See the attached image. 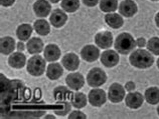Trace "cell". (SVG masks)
<instances>
[{"instance_id": "cell-1", "label": "cell", "mask_w": 159, "mask_h": 119, "mask_svg": "<svg viewBox=\"0 0 159 119\" xmlns=\"http://www.w3.org/2000/svg\"><path fill=\"white\" fill-rule=\"evenodd\" d=\"M129 61L132 66L139 68V69H146L152 66L154 63V57L152 53L149 50H145L143 48H139L137 50H133L129 57Z\"/></svg>"}, {"instance_id": "cell-2", "label": "cell", "mask_w": 159, "mask_h": 119, "mask_svg": "<svg viewBox=\"0 0 159 119\" xmlns=\"http://www.w3.org/2000/svg\"><path fill=\"white\" fill-rule=\"evenodd\" d=\"M114 46L116 50L118 51V53L126 55L131 53L137 45H136V40L134 39L133 36L130 33L124 32V33L119 34L118 37L116 38Z\"/></svg>"}, {"instance_id": "cell-3", "label": "cell", "mask_w": 159, "mask_h": 119, "mask_svg": "<svg viewBox=\"0 0 159 119\" xmlns=\"http://www.w3.org/2000/svg\"><path fill=\"white\" fill-rule=\"evenodd\" d=\"M45 71V58L34 54L27 61V72L32 76H40Z\"/></svg>"}, {"instance_id": "cell-4", "label": "cell", "mask_w": 159, "mask_h": 119, "mask_svg": "<svg viewBox=\"0 0 159 119\" xmlns=\"http://www.w3.org/2000/svg\"><path fill=\"white\" fill-rule=\"evenodd\" d=\"M107 81V74L101 68L91 69L87 75V82L91 87H100Z\"/></svg>"}, {"instance_id": "cell-5", "label": "cell", "mask_w": 159, "mask_h": 119, "mask_svg": "<svg viewBox=\"0 0 159 119\" xmlns=\"http://www.w3.org/2000/svg\"><path fill=\"white\" fill-rule=\"evenodd\" d=\"M88 99H89V102L92 106L100 107V106L105 104V102L107 101V95L104 90L96 87L89 92Z\"/></svg>"}, {"instance_id": "cell-6", "label": "cell", "mask_w": 159, "mask_h": 119, "mask_svg": "<svg viewBox=\"0 0 159 119\" xmlns=\"http://www.w3.org/2000/svg\"><path fill=\"white\" fill-rule=\"evenodd\" d=\"M108 97L113 103H119L125 98V87L120 83H113L109 87Z\"/></svg>"}, {"instance_id": "cell-7", "label": "cell", "mask_w": 159, "mask_h": 119, "mask_svg": "<svg viewBox=\"0 0 159 119\" xmlns=\"http://www.w3.org/2000/svg\"><path fill=\"white\" fill-rule=\"evenodd\" d=\"M66 83L68 85L69 88L78 91V90L83 88L84 84H85V78H84V76L79 72L70 73V74L66 76Z\"/></svg>"}, {"instance_id": "cell-8", "label": "cell", "mask_w": 159, "mask_h": 119, "mask_svg": "<svg viewBox=\"0 0 159 119\" xmlns=\"http://www.w3.org/2000/svg\"><path fill=\"white\" fill-rule=\"evenodd\" d=\"M138 11L137 4L133 0H123L119 5V12L124 17H132Z\"/></svg>"}, {"instance_id": "cell-9", "label": "cell", "mask_w": 159, "mask_h": 119, "mask_svg": "<svg viewBox=\"0 0 159 119\" xmlns=\"http://www.w3.org/2000/svg\"><path fill=\"white\" fill-rule=\"evenodd\" d=\"M33 11L37 17L44 18L52 11V5L48 0H37L33 4Z\"/></svg>"}, {"instance_id": "cell-10", "label": "cell", "mask_w": 159, "mask_h": 119, "mask_svg": "<svg viewBox=\"0 0 159 119\" xmlns=\"http://www.w3.org/2000/svg\"><path fill=\"white\" fill-rule=\"evenodd\" d=\"M96 45L102 49H108L113 45V35L109 31H102L95 36Z\"/></svg>"}, {"instance_id": "cell-11", "label": "cell", "mask_w": 159, "mask_h": 119, "mask_svg": "<svg viewBox=\"0 0 159 119\" xmlns=\"http://www.w3.org/2000/svg\"><path fill=\"white\" fill-rule=\"evenodd\" d=\"M144 96L142 95L140 92L137 91H131L130 93L127 94L126 99H125V102H126V105L129 108L131 109H138L140 108L142 104L144 102Z\"/></svg>"}, {"instance_id": "cell-12", "label": "cell", "mask_w": 159, "mask_h": 119, "mask_svg": "<svg viewBox=\"0 0 159 119\" xmlns=\"http://www.w3.org/2000/svg\"><path fill=\"white\" fill-rule=\"evenodd\" d=\"M81 56L88 62H94L100 57V49L95 45H86L82 49Z\"/></svg>"}, {"instance_id": "cell-13", "label": "cell", "mask_w": 159, "mask_h": 119, "mask_svg": "<svg viewBox=\"0 0 159 119\" xmlns=\"http://www.w3.org/2000/svg\"><path fill=\"white\" fill-rule=\"evenodd\" d=\"M119 54L114 50H106L101 55V62L108 68L114 67L119 63Z\"/></svg>"}, {"instance_id": "cell-14", "label": "cell", "mask_w": 159, "mask_h": 119, "mask_svg": "<svg viewBox=\"0 0 159 119\" xmlns=\"http://www.w3.org/2000/svg\"><path fill=\"white\" fill-rule=\"evenodd\" d=\"M66 20H68V15L65 13V11H62L61 9H54L49 17V21L51 24L56 28H60L61 26H64Z\"/></svg>"}, {"instance_id": "cell-15", "label": "cell", "mask_w": 159, "mask_h": 119, "mask_svg": "<svg viewBox=\"0 0 159 119\" xmlns=\"http://www.w3.org/2000/svg\"><path fill=\"white\" fill-rule=\"evenodd\" d=\"M61 63L64 67L69 71H75L77 70L80 66V60L78 55L75 53H68L66 54L61 59Z\"/></svg>"}, {"instance_id": "cell-16", "label": "cell", "mask_w": 159, "mask_h": 119, "mask_svg": "<svg viewBox=\"0 0 159 119\" xmlns=\"http://www.w3.org/2000/svg\"><path fill=\"white\" fill-rule=\"evenodd\" d=\"M25 63H26V57L20 51L11 53L9 58H8V64L12 68L20 69L25 65Z\"/></svg>"}, {"instance_id": "cell-17", "label": "cell", "mask_w": 159, "mask_h": 119, "mask_svg": "<svg viewBox=\"0 0 159 119\" xmlns=\"http://www.w3.org/2000/svg\"><path fill=\"white\" fill-rule=\"evenodd\" d=\"M43 56L47 61L53 62L61 57V49L56 44H48L44 48Z\"/></svg>"}, {"instance_id": "cell-18", "label": "cell", "mask_w": 159, "mask_h": 119, "mask_svg": "<svg viewBox=\"0 0 159 119\" xmlns=\"http://www.w3.org/2000/svg\"><path fill=\"white\" fill-rule=\"evenodd\" d=\"M15 47V41L10 36H5L0 40V51L3 55H9L11 53H13Z\"/></svg>"}, {"instance_id": "cell-19", "label": "cell", "mask_w": 159, "mask_h": 119, "mask_svg": "<svg viewBox=\"0 0 159 119\" xmlns=\"http://www.w3.org/2000/svg\"><path fill=\"white\" fill-rule=\"evenodd\" d=\"M105 21L108 26L114 29H118V28L122 27L124 24V20L121 14L118 13H108L105 16Z\"/></svg>"}, {"instance_id": "cell-20", "label": "cell", "mask_w": 159, "mask_h": 119, "mask_svg": "<svg viewBox=\"0 0 159 119\" xmlns=\"http://www.w3.org/2000/svg\"><path fill=\"white\" fill-rule=\"evenodd\" d=\"M26 49L30 54H39L43 50V42L39 37H33L28 40Z\"/></svg>"}, {"instance_id": "cell-21", "label": "cell", "mask_w": 159, "mask_h": 119, "mask_svg": "<svg viewBox=\"0 0 159 119\" xmlns=\"http://www.w3.org/2000/svg\"><path fill=\"white\" fill-rule=\"evenodd\" d=\"M64 73V69H62L61 65L57 62H52L48 66L47 69V76L51 80H57Z\"/></svg>"}, {"instance_id": "cell-22", "label": "cell", "mask_w": 159, "mask_h": 119, "mask_svg": "<svg viewBox=\"0 0 159 119\" xmlns=\"http://www.w3.org/2000/svg\"><path fill=\"white\" fill-rule=\"evenodd\" d=\"M145 100L151 105H156L159 103V88L158 87H149L146 89L144 93Z\"/></svg>"}, {"instance_id": "cell-23", "label": "cell", "mask_w": 159, "mask_h": 119, "mask_svg": "<svg viewBox=\"0 0 159 119\" xmlns=\"http://www.w3.org/2000/svg\"><path fill=\"white\" fill-rule=\"evenodd\" d=\"M32 34V27L29 24H21L16 29V36L20 41H27Z\"/></svg>"}, {"instance_id": "cell-24", "label": "cell", "mask_w": 159, "mask_h": 119, "mask_svg": "<svg viewBox=\"0 0 159 119\" xmlns=\"http://www.w3.org/2000/svg\"><path fill=\"white\" fill-rule=\"evenodd\" d=\"M33 28H34L35 32L39 35L45 36L51 32V26L48 21H45L44 19H39L36 20L33 24Z\"/></svg>"}, {"instance_id": "cell-25", "label": "cell", "mask_w": 159, "mask_h": 119, "mask_svg": "<svg viewBox=\"0 0 159 119\" xmlns=\"http://www.w3.org/2000/svg\"><path fill=\"white\" fill-rule=\"evenodd\" d=\"M88 100L86 95L82 92H77V93H74L72 95V98H70V103L74 106L75 108H83L85 107L88 103Z\"/></svg>"}, {"instance_id": "cell-26", "label": "cell", "mask_w": 159, "mask_h": 119, "mask_svg": "<svg viewBox=\"0 0 159 119\" xmlns=\"http://www.w3.org/2000/svg\"><path fill=\"white\" fill-rule=\"evenodd\" d=\"M53 97L57 101H66L68 98H72V92L65 86H58L53 90Z\"/></svg>"}, {"instance_id": "cell-27", "label": "cell", "mask_w": 159, "mask_h": 119, "mask_svg": "<svg viewBox=\"0 0 159 119\" xmlns=\"http://www.w3.org/2000/svg\"><path fill=\"white\" fill-rule=\"evenodd\" d=\"M118 8V0H100V9L106 13H112Z\"/></svg>"}, {"instance_id": "cell-28", "label": "cell", "mask_w": 159, "mask_h": 119, "mask_svg": "<svg viewBox=\"0 0 159 119\" xmlns=\"http://www.w3.org/2000/svg\"><path fill=\"white\" fill-rule=\"evenodd\" d=\"M61 8L69 13H74L80 8L79 0H61Z\"/></svg>"}, {"instance_id": "cell-29", "label": "cell", "mask_w": 159, "mask_h": 119, "mask_svg": "<svg viewBox=\"0 0 159 119\" xmlns=\"http://www.w3.org/2000/svg\"><path fill=\"white\" fill-rule=\"evenodd\" d=\"M147 50L154 55H159V37H151L146 44Z\"/></svg>"}, {"instance_id": "cell-30", "label": "cell", "mask_w": 159, "mask_h": 119, "mask_svg": "<svg viewBox=\"0 0 159 119\" xmlns=\"http://www.w3.org/2000/svg\"><path fill=\"white\" fill-rule=\"evenodd\" d=\"M69 119H86L87 115L85 113H83L81 111H73L72 113H70V115L68 117Z\"/></svg>"}, {"instance_id": "cell-31", "label": "cell", "mask_w": 159, "mask_h": 119, "mask_svg": "<svg viewBox=\"0 0 159 119\" xmlns=\"http://www.w3.org/2000/svg\"><path fill=\"white\" fill-rule=\"evenodd\" d=\"M70 110V104L69 103L68 101H65V107H64V110L62 111H57L56 114L57 115H60V116H64V115H66Z\"/></svg>"}, {"instance_id": "cell-32", "label": "cell", "mask_w": 159, "mask_h": 119, "mask_svg": "<svg viewBox=\"0 0 159 119\" xmlns=\"http://www.w3.org/2000/svg\"><path fill=\"white\" fill-rule=\"evenodd\" d=\"M135 88H136V85H135V83H134L133 81H128L126 83V85H125V89H126L127 91H129V92L134 91Z\"/></svg>"}, {"instance_id": "cell-33", "label": "cell", "mask_w": 159, "mask_h": 119, "mask_svg": "<svg viewBox=\"0 0 159 119\" xmlns=\"http://www.w3.org/2000/svg\"><path fill=\"white\" fill-rule=\"evenodd\" d=\"M146 44H147V42H146V39L144 37H139L137 40H136V45L139 48H143L146 46Z\"/></svg>"}, {"instance_id": "cell-34", "label": "cell", "mask_w": 159, "mask_h": 119, "mask_svg": "<svg viewBox=\"0 0 159 119\" xmlns=\"http://www.w3.org/2000/svg\"><path fill=\"white\" fill-rule=\"evenodd\" d=\"M100 0H83V3L89 7H94L99 3Z\"/></svg>"}, {"instance_id": "cell-35", "label": "cell", "mask_w": 159, "mask_h": 119, "mask_svg": "<svg viewBox=\"0 0 159 119\" xmlns=\"http://www.w3.org/2000/svg\"><path fill=\"white\" fill-rule=\"evenodd\" d=\"M14 2H15V0H0V3H1V5L5 6V7L13 5Z\"/></svg>"}, {"instance_id": "cell-36", "label": "cell", "mask_w": 159, "mask_h": 119, "mask_svg": "<svg viewBox=\"0 0 159 119\" xmlns=\"http://www.w3.org/2000/svg\"><path fill=\"white\" fill-rule=\"evenodd\" d=\"M16 48H17L18 51H23L25 49V46L23 44V41H19V42L16 44Z\"/></svg>"}, {"instance_id": "cell-37", "label": "cell", "mask_w": 159, "mask_h": 119, "mask_svg": "<svg viewBox=\"0 0 159 119\" xmlns=\"http://www.w3.org/2000/svg\"><path fill=\"white\" fill-rule=\"evenodd\" d=\"M155 24L157 27H159V12L155 15Z\"/></svg>"}, {"instance_id": "cell-38", "label": "cell", "mask_w": 159, "mask_h": 119, "mask_svg": "<svg viewBox=\"0 0 159 119\" xmlns=\"http://www.w3.org/2000/svg\"><path fill=\"white\" fill-rule=\"evenodd\" d=\"M44 118H45V119H52V118H54V117H53V115H47Z\"/></svg>"}, {"instance_id": "cell-39", "label": "cell", "mask_w": 159, "mask_h": 119, "mask_svg": "<svg viewBox=\"0 0 159 119\" xmlns=\"http://www.w3.org/2000/svg\"><path fill=\"white\" fill-rule=\"evenodd\" d=\"M49 2H52V3H57L58 1H61V0H48Z\"/></svg>"}, {"instance_id": "cell-40", "label": "cell", "mask_w": 159, "mask_h": 119, "mask_svg": "<svg viewBox=\"0 0 159 119\" xmlns=\"http://www.w3.org/2000/svg\"><path fill=\"white\" fill-rule=\"evenodd\" d=\"M157 67H158V69H159V58H158V60H157Z\"/></svg>"}, {"instance_id": "cell-41", "label": "cell", "mask_w": 159, "mask_h": 119, "mask_svg": "<svg viewBox=\"0 0 159 119\" xmlns=\"http://www.w3.org/2000/svg\"><path fill=\"white\" fill-rule=\"evenodd\" d=\"M157 113H158V115H159V105H158V107H157Z\"/></svg>"}, {"instance_id": "cell-42", "label": "cell", "mask_w": 159, "mask_h": 119, "mask_svg": "<svg viewBox=\"0 0 159 119\" xmlns=\"http://www.w3.org/2000/svg\"><path fill=\"white\" fill-rule=\"evenodd\" d=\"M151 1H158V0H151Z\"/></svg>"}]
</instances>
